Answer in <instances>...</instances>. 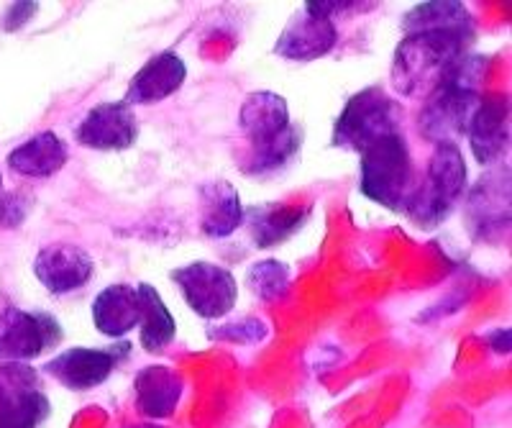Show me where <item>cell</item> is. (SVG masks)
Masks as SVG:
<instances>
[{"label":"cell","instance_id":"cell-2","mask_svg":"<svg viewBox=\"0 0 512 428\" xmlns=\"http://www.w3.org/2000/svg\"><path fill=\"white\" fill-rule=\"evenodd\" d=\"M359 188L369 200L395 213H405L415 190L413 157L402 131L377 139L361 152Z\"/></svg>","mask_w":512,"mask_h":428},{"label":"cell","instance_id":"cell-23","mask_svg":"<svg viewBox=\"0 0 512 428\" xmlns=\"http://www.w3.org/2000/svg\"><path fill=\"white\" fill-rule=\"evenodd\" d=\"M300 144H303L300 129L287 126L274 139L249 147L246 157H241V167H244L246 175H274V172L285 170L292 159L300 154Z\"/></svg>","mask_w":512,"mask_h":428},{"label":"cell","instance_id":"cell-13","mask_svg":"<svg viewBox=\"0 0 512 428\" xmlns=\"http://www.w3.org/2000/svg\"><path fill=\"white\" fill-rule=\"evenodd\" d=\"M469 144L479 165H495L510 147V108L505 95H482L469 126Z\"/></svg>","mask_w":512,"mask_h":428},{"label":"cell","instance_id":"cell-7","mask_svg":"<svg viewBox=\"0 0 512 428\" xmlns=\"http://www.w3.org/2000/svg\"><path fill=\"white\" fill-rule=\"evenodd\" d=\"M172 282L180 288L190 311L200 318H223L239 300L236 277L216 262H190L172 272Z\"/></svg>","mask_w":512,"mask_h":428},{"label":"cell","instance_id":"cell-3","mask_svg":"<svg viewBox=\"0 0 512 428\" xmlns=\"http://www.w3.org/2000/svg\"><path fill=\"white\" fill-rule=\"evenodd\" d=\"M466 193V162L459 147L433 149L423 180L415 182L405 216L420 229H436L451 216Z\"/></svg>","mask_w":512,"mask_h":428},{"label":"cell","instance_id":"cell-28","mask_svg":"<svg viewBox=\"0 0 512 428\" xmlns=\"http://www.w3.org/2000/svg\"><path fill=\"white\" fill-rule=\"evenodd\" d=\"M26 208H29L26 198L0 190V226H3V229H13V226H18V223L24 221Z\"/></svg>","mask_w":512,"mask_h":428},{"label":"cell","instance_id":"cell-19","mask_svg":"<svg viewBox=\"0 0 512 428\" xmlns=\"http://www.w3.org/2000/svg\"><path fill=\"white\" fill-rule=\"evenodd\" d=\"M70 149L54 131H41L8 154V167L21 177H52L67 165Z\"/></svg>","mask_w":512,"mask_h":428},{"label":"cell","instance_id":"cell-21","mask_svg":"<svg viewBox=\"0 0 512 428\" xmlns=\"http://www.w3.org/2000/svg\"><path fill=\"white\" fill-rule=\"evenodd\" d=\"M141 295V321H139V339L141 346H144L146 352L159 354L164 352L177 336V321L175 316L169 313L167 303L162 300L159 290L149 282H141L136 285Z\"/></svg>","mask_w":512,"mask_h":428},{"label":"cell","instance_id":"cell-16","mask_svg":"<svg viewBox=\"0 0 512 428\" xmlns=\"http://www.w3.org/2000/svg\"><path fill=\"white\" fill-rule=\"evenodd\" d=\"M93 323L103 336L121 339L134 331L141 321V295L139 288L118 282L100 290L93 300Z\"/></svg>","mask_w":512,"mask_h":428},{"label":"cell","instance_id":"cell-31","mask_svg":"<svg viewBox=\"0 0 512 428\" xmlns=\"http://www.w3.org/2000/svg\"><path fill=\"white\" fill-rule=\"evenodd\" d=\"M134 428H162V426H154V423H144V426H134Z\"/></svg>","mask_w":512,"mask_h":428},{"label":"cell","instance_id":"cell-24","mask_svg":"<svg viewBox=\"0 0 512 428\" xmlns=\"http://www.w3.org/2000/svg\"><path fill=\"white\" fill-rule=\"evenodd\" d=\"M308 218L305 208H262L251 216V236L256 247H274L295 234Z\"/></svg>","mask_w":512,"mask_h":428},{"label":"cell","instance_id":"cell-18","mask_svg":"<svg viewBox=\"0 0 512 428\" xmlns=\"http://www.w3.org/2000/svg\"><path fill=\"white\" fill-rule=\"evenodd\" d=\"M244 223V206L231 182L213 180L200 188V229L210 239H226Z\"/></svg>","mask_w":512,"mask_h":428},{"label":"cell","instance_id":"cell-32","mask_svg":"<svg viewBox=\"0 0 512 428\" xmlns=\"http://www.w3.org/2000/svg\"><path fill=\"white\" fill-rule=\"evenodd\" d=\"M0 190H3V182H0Z\"/></svg>","mask_w":512,"mask_h":428},{"label":"cell","instance_id":"cell-27","mask_svg":"<svg viewBox=\"0 0 512 428\" xmlns=\"http://www.w3.org/2000/svg\"><path fill=\"white\" fill-rule=\"evenodd\" d=\"M377 3H359V0H308L305 8L318 16H326V18H336V16H344V13H356V11H364V8H372Z\"/></svg>","mask_w":512,"mask_h":428},{"label":"cell","instance_id":"cell-12","mask_svg":"<svg viewBox=\"0 0 512 428\" xmlns=\"http://www.w3.org/2000/svg\"><path fill=\"white\" fill-rule=\"evenodd\" d=\"M336 42L338 29L331 18L318 16L303 6L280 34L274 44V54L292 59V62H313L318 57H326L336 47Z\"/></svg>","mask_w":512,"mask_h":428},{"label":"cell","instance_id":"cell-29","mask_svg":"<svg viewBox=\"0 0 512 428\" xmlns=\"http://www.w3.org/2000/svg\"><path fill=\"white\" fill-rule=\"evenodd\" d=\"M36 13V3H13L6 13V21H3V29L6 31H16L29 21L31 16Z\"/></svg>","mask_w":512,"mask_h":428},{"label":"cell","instance_id":"cell-11","mask_svg":"<svg viewBox=\"0 0 512 428\" xmlns=\"http://www.w3.org/2000/svg\"><path fill=\"white\" fill-rule=\"evenodd\" d=\"M136 134H139L136 113L123 100L90 108L75 131L82 147L95 152H123L134 144Z\"/></svg>","mask_w":512,"mask_h":428},{"label":"cell","instance_id":"cell-8","mask_svg":"<svg viewBox=\"0 0 512 428\" xmlns=\"http://www.w3.org/2000/svg\"><path fill=\"white\" fill-rule=\"evenodd\" d=\"M49 413L39 375L26 364H0V428H39Z\"/></svg>","mask_w":512,"mask_h":428},{"label":"cell","instance_id":"cell-30","mask_svg":"<svg viewBox=\"0 0 512 428\" xmlns=\"http://www.w3.org/2000/svg\"><path fill=\"white\" fill-rule=\"evenodd\" d=\"M492 346H495V352L507 354L510 352V331H495V334L489 336Z\"/></svg>","mask_w":512,"mask_h":428},{"label":"cell","instance_id":"cell-25","mask_svg":"<svg viewBox=\"0 0 512 428\" xmlns=\"http://www.w3.org/2000/svg\"><path fill=\"white\" fill-rule=\"evenodd\" d=\"M246 285L264 303H277L290 290V267L280 259H262L249 267Z\"/></svg>","mask_w":512,"mask_h":428},{"label":"cell","instance_id":"cell-10","mask_svg":"<svg viewBox=\"0 0 512 428\" xmlns=\"http://www.w3.org/2000/svg\"><path fill=\"white\" fill-rule=\"evenodd\" d=\"M93 257L70 241L41 247L34 259V275L52 295H67L85 288L93 277Z\"/></svg>","mask_w":512,"mask_h":428},{"label":"cell","instance_id":"cell-17","mask_svg":"<svg viewBox=\"0 0 512 428\" xmlns=\"http://www.w3.org/2000/svg\"><path fill=\"white\" fill-rule=\"evenodd\" d=\"M239 126L241 134L249 141V147L264 144V141L282 134L287 126H292L290 106L282 95L269 93V90L251 93L246 95L244 106L239 111Z\"/></svg>","mask_w":512,"mask_h":428},{"label":"cell","instance_id":"cell-22","mask_svg":"<svg viewBox=\"0 0 512 428\" xmlns=\"http://www.w3.org/2000/svg\"><path fill=\"white\" fill-rule=\"evenodd\" d=\"M402 29L408 34L415 31H464L474 34V18L466 11L464 3L454 0H436V3H420L413 11L405 13Z\"/></svg>","mask_w":512,"mask_h":428},{"label":"cell","instance_id":"cell-20","mask_svg":"<svg viewBox=\"0 0 512 428\" xmlns=\"http://www.w3.org/2000/svg\"><path fill=\"white\" fill-rule=\"evenodd\" d=\"M182 395V380L175 370L154 364L136 377V408L146 418H169Z\"/></svg>","mask_w":512,"mask_h":428},{"label":"cell","instance_id":"cell-26","mask_svg":"<svg viewBox=\"0 0 512 428\" xmlns=\"http://www.w3.org/2000/svg\"><path fill=\"white\" fill-rule=\"evenodd\" d=\"M269 334V326L262 318H241V321L226 323L213 331V339L236 341V344H256Z\"/></svg>","mask_w":512,"mask_h":428},{"label":"cell","instance_id":"cell-6","mask_svg":"<svg viewBox=\"0 0 512 428\" xmlns=\"http://www.w3.org/2000/svg\"><path fill=\"white\" fill-rule=\"evenodd\" d=\"M62 341V326L44 311L6 308L0 313V364H24Z\"/></svg>","mask_w":512,"mask_h":428},{"label":"cell","instance_id":"cell-5","mask_svg":"<svg viewBox=\"0 0 512 428\" xmlns=\"http://www.w3.org/2000/svg\"><path fill=\"white\" fill-rule=\"evenodd\" d=\"M479 103H482L479 90L446 83L425 98V106L418 118L420 134L433 141L436 147H441V144L456 147V141L469 134V126H472Z\"/></svg>","mask_w":512,"mask_h":428},{"label":"cell","instance_id":"cell-4","mask_svg":"<svg viewBox=\"0 0 512 428\" xmlns=\"http://www.w3.org/2000/svg\"><path fill=\"white\" fill-rule=\"evenodd\" d=\"M400 131V108L382 88H367L349 100L333 126V147L364 152L374 141Z\"/></svg>","mask_w":512,"mask_h":428},{"label":"cell","instance_id":"cell-9","mask_svg":"<svg viewBox=\"0 0 512 428\" xmlns=\"http://www.w3.org/2000/svg\"><path fill=\"white\" fill-rule=\"evenodd\" d=\"M466 223L474 239L497 241L510 226V172L497 167L479 177L466 200Z\"/></svg>","mask_w":512,"mask_h":428},{"label":"cell","instance_id":"cell-1","mask_svg":"<svg viewBox=\"0 0 512 428\" xmlns=\"http://www.w3.org/2000/svg\"><path fill=\"white\" fill-rule=\"evenodd\" d=\"M474 44L464 31H415L405 34L392 59V85L405 98H428L451 83Z\"/></svg>","mask_w":512,"mask_h":428},{"label":"cell","instance_id":"cell-14","mask_svg":"<svg viewBox=\"0 0 512 428\" xmlns=\"http://www.w3.org/2000/svg\"><path fill=\"white\" fill-rule=\"evenodd\" d=\"M118 354L113 349H88V346H77L67 352L57 354L47 362V372L59 382V385L70 387V390H93L103 385L111 372L116 370Z\"/></svg>","mask_w":512,"mask_h":428},{"label":"cell","instance_id":"cell-15","mask_svg":"<svg viewBox=\"0 0 512 428\" xmlns=\"http://www.w3.org/2000/svg\"><path fill=\"white\" fill-rule=\"evenodd\" d=\"M187 67L185 59L177 52H159L152 57L134 75V80L128 83L126 106H146V103H159V100L175 95L177 90L185 85Z\"/></svg>","mask_w":512,"mask_h":428}]
</instances>
